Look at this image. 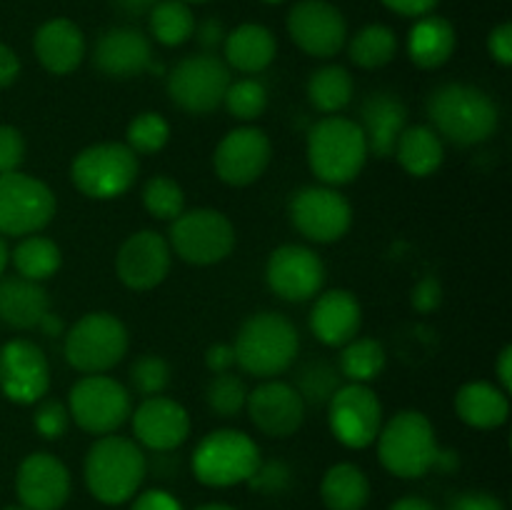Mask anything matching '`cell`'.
<instances>
[{
	"label": "cell",
	"instance_id": "6f0895ef",
	"mask_svg": "<svg viewBox=\"0 0 512 510\" xmlns=\"http://www.w3.org/2000/svg\"><path fill=\"white\" fill-rule=\"evenodd\" d=\"M155 3H158V0H113L115 8H118L120 13H125V15H145V13H150Z\"/></svg>",
	"mask_w": 512,
	"mask_h": 510
},
{
	"label": "cell",
	"instance_id": "4dcf8cb0",
	"mask_svg": "<svg viewBox=\"0 0 512 510\" xmlns=\"http://www.w3.org/2000/svg\"><path fill=\"white\" fill-rule=\"evenodd\" d=\"M395 158L400 168L413 178H428L443 165V138L430 125H408L395 143Z\"/></svg>",
	"mask_w": 512,
	"mask_h": 510
},
{
	"label": "cell",
	"instance_id": "1f68e13d",
	"mask_svg": "<svg viewBox=\"0 0 512 510\" xmlns=\"http://www.w3.org/2000/svg\"><path fill=\"white\" fill-rule=\"evenodd\" d=\"M320 495L328 510H363L370 500L368 475L353 463L333 465L323 475Z\"/></svg>",
	"mask_w": 512,
	"mask_h": 510
},
{
	"label": "cell",
	"instance_id": "603a6c76",
	"mask_svg": "<svg viewBox=\"0 0 512 510\" xmlns=\"http://www.w3.org/2000/svg\"><path fill=\"white\" fill-rule=\"evenodd\" d=\"M95 68L108 78H135L153 63L148 35L138 28H110L98 38L93 50Z\"/></svg>",
	"mask_w": 512,
	"mask_h": 510
},
{
	"label": "cell",
	"instance_id": "c3c4849f",
	"mask_svg": "<svg viewBox=\"0 0 512 510\" xmlns=\"http://www.w3.org/2000/svg\"><path fill=\"white\" fill-rule=\"evenodd\" d=\"M130 510H183V505L178 503L175 495H170L168 490H145L138 498L133 500V508Z\"/></svg>",
	"mask_w": 512,
	"mask_h": 510
},
{
	"label": "cell",
	"instance_id": "836d02e7",
	"mask_svg": "<svg viewBox=\"0 0 512 510\" xmlns=\"http://www.w3.org/2000/svg\"><path fill=\"white\" fill-rule=\"evenodd\" d=\"M388 363V353H385L383 343L375 338H353L350 343L343 345L340 353L338 370L340 378H348L350 383L368 385L385 370Z\"/></svg>",
	"mask_w": 512,
	"mask_h": 510
},
{
	"label": "cell",
	"instance_id": "f546056e",
	"mask_svg": "<svg viewBox=\"0 0 512 510\" xmlns=\"http://www.w3.org/2000/svg\"><path fill=\"white\" fill-rule=\"evenodd\" d=\"M455 28L440 15H423L408 33V55L418 68L435 70L455 53Z\"/></svg>",
	"mask_w": 512,
	"mask_h": 510
},
{
	"label": "cell",
	"instance_id": "9a60e30c",
	"mask_svg": "<svg viewBox=\"0 0 512 510\" xmlns=\"http://www.w3.org/2000/svg\"><path fill=\"white\" fill-rule=\"evenodd\" d=\"M288 33L303 53L333 58L348 43V23L328 0H300L288 13Z\"/></svg>",
	"mask_w": 512,
	"mask_h": 510
},
{
	"label": "cell",
	"instance_id": "d590c367",
	"mask_svg": "<svg viewBox=\"0 0 512 510\" xmlns=\"http://www.w3.org/2000/svg\"><path fill=\"white\" fill-rule=\"evenodd\" d=\"M150 33L160 45L178 48L188 43L195 33L193 10L183 0H158L148 13Z\"/></svg>",
	"mask_w": 512,
	"mask_h": 510
},
{
	"label": "cell",
	"instance_id": "f907efd6",
	"mask_svg": "<svg viewBox=\"0 0 512 510\" xmlns=\"http://www.w3.org/2000/svg\"><path fill=\"white\" fill-rule=\"evenodd\" d=\"M250 483H253L255 488L278 490L288 483V470H285L280 463H270V465L260 463V468L255 470V475L250 478Z\"/></svg>",
	"mask_w": 512,
	"mask_h": 510
},
{
	"label": "cell",
	"instance_id": "44dd1931",
	"mask_svg": "<svg viewBox=\"0 0 512 510\" xmlns=\"http://www.w3.org/2000/svg\"><path fill=\"white\" fill-rule=\"evenodd\" d=\"M15 493L28 510H60L70 495L68 468L50 453L28 455L15 475Z\"/></svg>",
	"mask_w": 512,
	"mask_h": 510
},
{
	"label": "cell",
	"instance_id": "ac0fdd59",
	"mask_svg": "<svg viewBox=\"0 0 512 510\" xmlns=\"http://www.w3.org/2000/svg\"><path fill=\"white\" fill-rule=\"evenodd\" d=\"M273 158V145L270 138L260 128L243 125L225 135L218 143L213 155L215 173L223 183L233 188H245L260 180V175L268 170Z\"/></svg>",
	"mask_w": 512,
	"mask_h": 510
},
{
	"label": "cell",
	"instance_id": "b9f144b4",
	"mask_svg": "<svg viewBox=\"0 0 512 510\" xmlns=\"http://www.w3.org/2000/svg\"><path fill=\"white\" fill-rule=\"evenodd\" d=\"M143 205L153 218L175 220L185 210V193L168 175H153L143 188Z\"/></svg>",
	"mask_w": 512,
	"mask_h": 510
},
{
	"label": "cell",
	"instance_id": "cb8c5ba5",
	"mask_svg": "<svg viewBox=\"0 0 512 510\" xmlns=\"http://www.w3.org/2000/svg\"><path fill=\"white\" fill-rule=\"evenodd\" d=\"M360 130L368 143V155L390 158L395 153L400 133L408 128V108L403 100L388 90L370 93L360 105Z\"/></svg>",
	"mask_w": 512,
	"mask_h": 510
},
{
	"label": "cell",
	"instance_id": "e575fe53",
	"mask_svg": "<svg viewBox=\"0 0 512 510\" xmlns=\"http://www.w3.org/2000/svg\"><path fill=\"white\" fill-rule=\"evenodd\" d=\"M13 265L18 270L20 278L35 280V283H43V280L53 278L58 273L60 263H63V255L60 248L45 235H25L13 250Z\"/></svg>",
	"mask_w": 512,
	"mask_h": 510
},
{
	"label": "cell",
	"instance_id": "7dc6e473",
	"mask_svg": "<svg viewBox=\"0 0 512 510\" xmlns=\"http://www.w3.org/2000/svg\"><path fill=\"white\" fill-rule=\"evenodd\" d=\"M488 50L493 55L495 63H500L503 68L512 65V25L503 23L498 28H493V33L488 35Z\"/></svg>",
	"mask_w": 512,
	"mask_h": 510
},
{
	"label": "cell",
	"instance_id": "5b68a950",
	"mask_svg": "<svg viewBox=\"0 0 512 510\" xmlns=\"http://www.w3.org/2000/svg\"><path fill=\"white\" fill-rule=\"evenodd\" d=\"M378 458L388 473L398 478H423L438 460L435 428L420 410H400L378 433Z\"/></svg>",
	"mask_w": 512,
	"mask_h": 510
},
{
	"label": "cell",
	"instance_id": "be15d7a7",
	"mask_svg": "<svg viewBox=\"0 0 512 510\" xmlns=\"http://www.w3.org/2000/svg\"><path fill=\"white\" fill-rule=\"evenodd\" d=\"M3 510H28V508H25V505H8V508Z\"/></svg>",
	"mask_w": 512,
	"mask_h": 510
},
{
	"label": "cell",
	"instance_id": "9f6ffc18",
	"mask_svg": "<svg viewBox=\"0 0 512 510\" xmlns=\"http://www.w3.org/2000/svg\"><path fill=\"white\" fill-rule=\"evenodd\" d=\"M495 373H498V383L505 393L510 395L512 390V345H505L498 355V363H495Z\"/></svg>",
	"mask_w": 512,
	"mask_h": 510
},
{
	"label": "cell",
	"instance_id": "3957f363",
	"mask_svg": "<svg viewBox=\"0 0 512 510\" xmlns=\"http://www.w3.org/2000/svg\"><path fill=\"white\" fill-rule=\"evenodd\" d=\"M85 485L105 505L128 503L143 485L148 460L135 440L123 435H100L85 455Z\"/></svg>",
	"mask_w": 512,
	"mask_h": 510
},
{
	"label": "cell",
	"instance_id": "8fae6325",
	"mask_svg": "<svg viewBox=\"0 0 512 510\" xmlns=\"http://www.w3.org/2000/svg\"><path fill=\"white\" fill-rule=\"evenodd\" d=\"M233 83L225 60L213 53L185 55L168 73V95L180 110L190 115L213 113Z\"/></svg>",
	"mask_w": 512,
	"mask_h": 510
},
{
	"label": "cell",
	"instance_id": "816d5d0a",
	"mask_svg": "<svg viewBox=\"0 0 512 510\" xmlns=\"http://www.w3.org/2000/svg\"><path fill=\"white\" fill-rule=\"evenodd\" d=\"M205 365H208V370H213V373H228V370L235 365L233 345L228 343L210 345L208 353H205Z\"/></svg>",
	"mask_w": 512,
	"mask_h": 510
},
{
	"label": "cell",
	"instance_id": "db71d44e",
	"mask_svg": "<svg viewBox=\"0 0 512 510\" xmlns=\"http://www.w3.org/2000/svg\"><path fill=\"white\" fill-rule=\"evenodd\" d=\"M195 30H198L200 45H203V48H208V50L218 48V45L225 40V35H228L223 30V23H220V20H215V18H208L205 23L195 25Z\"/></svg>",
	"mask_w": 512,
	"mask_h": 510
},
{
	"label": "cell",
	"instance_id": "ba28073f",
	"mask_svg": "<svg viewBox=\"0 0 512 510\" xmlns=\"http://www.w3.org/2000/svg\"><path fill=\"white\" fill-rule=\"evenodd\" d=\"M138 155L125 143H95L75 155L70 180L93 200L120 198L138 178Z\"/></svg>",
	"mask_w": 512,
	"mask_h": 510
},
{
	"label": "cell",
	"instance_id": "bcb514c9",
	"mask_svg": "<svg viewBox=\"0 0 512 510\" xmlns=\"http://www.w3.org/2000/svg\"><path fill=\"white\" fill-rule=\"evenodd\" d=\"M410 300H413V308L418 310V313H433V310L443 303V285H440V280L435 278V275H425V278L413 288Z\"/></svg>",
	"mask_w": 512,
	"mask_h": 510
},
{
	"label": "cell",
	"instance_id": "f5cc1de1",
	"mask_svg": "<svg viewBox=\"0 0 512 510\" xmlns=\"http://www.w3.org/2000/svg\"><path fill=\"white\" fill-rule=\"evenodd\" d=\"M383 5L405 18H423L438 5V0H383Z\"/></svg>",
	"mask_w": 512,
	"mask_h": 510
},
{
	"label": "cell",
	"instance_id": "03108f58",
	"mask_svg": "<svg viewBox=\"0 0 512 510\" xmlns=\"http://www.w3.org/2000/svg\"><path fill=\"white\" fill-rule=\"evenodd\" d=\"M265 3H283V0H265Z\"/></svg>",
	"mask_w": 512,
	"mask_h": 510
},
{
	"label": "cell",
	"instance_id": "8992f818",
	"mask_svg": "<svg viewBox=\"0 0 512 510\" xmlns=\"http://www.w3.org/2000/svg\"><path fill=\"white\" fill-rule=\"evenodd\" d=\"M128 328L113 313H85L65 333L63 355L70 368L85 375H100L115 368L128 353Z\"/></svg>",
	"mask_w": 512,
	"mask_h": 510
},
{
	"label": "cell",
	"instance_id": "60d3db41",
	"mask_svg": "<svg viewBox=\"0 0 512 510\" xmlns=\"http://www.w3.org/2000/svg\"><path fill=\"white\" fill-rule=\"evenodd\" d=\"M223 103L233 118L250 123V120H258L265 113V108H268V90L255 78L235 80L225 90Z\"/></svg>",
	"mask_w": 512,
	"mask_h": 510
},
{
	"label": "cell",
	"instance_id": "94428289",
	"mask_svg": "<svg viewBox=\"0 0 512 510\" xmlns=\"http://www.w3.org/2000/svg\"><path fill=\"white\" fill-rule=\"evenodd\" d=\"M8 260H10L8 245H5L3 235H0V275H3V270H5V265H8Z\"/></svg>",
	"mask_w": 512,
	"mask_h": 510
},
{
	"label": "cell",
	"instance_id": "4316f807",
	"mask_svg": "<svg viewBox=\"0 0 512 510\" xmlns=\"http://www.w3.org/2000/svg\"><path fill=\"white\" fill-rule=\"evenodd\" d=\"M455 413L470 428L493 430L508 423L510 398L500 385L473 380V383H465L455 395Z\"/></svg>",
	"mask_w": 512,
	"mask_h": 510
},
{
	"label": "cell",
	"instance_id": "91938a15",
	"mask_svg": "<svg viewBox=\"0 0 512 510\" xmlns=\"http://www.w3.org/2000/svg\"><path fill=\"white\" fill-rule=\"evenodd\" d=\"M38 328L43 330V335H48V338H58V335H63L65 325H63V318H60V315L50 313L48 310V313L43 315V320L38 323Z\"/></svg>",
	"mask_w": 512,
	"mask_h": 510
},
{
	"label": "cell",
	"instance_id": "f1b7e54d",
	"mask_svg": "<svg viewBox=\"0 0 512 510\" xmlns=\"http://www.w3.org/2000/svg\"><path fill=\"white\" fill-rule=\"evenodd\" d=\"M50 310L45 288L28 278L0 280V320L15 330L38 328L43 315Z\"/></svg>",
	"mask_w": 512,
	"mask_h": 510
},
{
	"label": "cell",
	"instance_id": "74e56055",
	"mask_svg": "<svg viewBox=\"0 0 512 510\" xmlns=\"http://www.w3.org/2000/svg\"><path fill=\"white\" fill-rule=\"evenodd\" d=\"M293 388L298 390L305 405H323L340 388V370L323 358L308 360L298 370V380H295Z\"/></svg>",
	"mask_w": 512,
	"mask_h": 510
},
{
	"label": "cell",
	"instance_id": "f35d334b",
	"mask_svg": "<svg viewBox=\"0 0 512 510\" xmlns=\"http://www.w3.org/2000/svg\"><path fill=\"white\" fill-rule=\"evenodd\" d=\"M248 393V385L240 375H233L230 370L228 373H215L205 388V403L218 418H235L245 410Z\"/></svg>",
	"mask_w": 512,
	"mask_h": 510
},
{
	"label": "cell",
	"instance_id": "e7e4bbea",
	"mask_svg": "<svg viewBox=\"0 0 512 510\" xmlns=\"http://www.w3.org/2000/svg\"><path fill=\"white\" fill-rule=\"evenodd\" d=\"M183 3H205V0H183Z\"/></svg>",
	"mask_w": 512,
	"mask_h": 510
},
{
	"label": "cell",
	"instance_id": "6da1fadb",
	"mask_svg": "<svg viewBox=\"0 0 512 510\" xmlns=\"http://www.w3.org/2000/svg\"><path fill=\"white\" fill-rule=\"evenodd\" d=\"M428 118L440 138L470 148L485 143L498 130L500 110L478 85L445 83L430 93Z\"/></svg>",
	"mask_w": 512,
	"mask_h": 510
},
{
	"label": "cell",
	"instance_id": "7bdbcfd3",
	"mask_svg": "<svg viewBox=\"0 0 512 510\" xmlns=\"http://www.w3.org/2000/svg\"><path fill=\"white\" fill-rule=\"evenodd\" d=\"M170 383V365L168 360L160 355H140L133 365H130V385L135 393L143 398H153L160 395Z\"/></svg>",
	"mask_w": 512,
	"mask_h": 510
},
{
	"label": "cell",
	"instance_id": "d4e9b609",
	"mask_svg": "<svg viewBox=\"0 0 512 510\" xmlns=\"http://www.w3.org/2000/svg\"><path fill=\"white\" fill-rule=\"evenodd\" d=\"M360 325H363V308L350 290L333 288L318 293L310 313V330L320 343L343 348L358 335Z\"/></svg>",
	"mask_w": 512,
	"mask_h": 510
},
{
	"label": "cell",
	"instance_id": "d6986e66",
	"mask_svg": "<svg viewBox=\"0 0 512 510\" xmlns=\"http://www.w3.org/2000/svg\"><path fill=\"white\" fill-rule=\"evenodd\" d=\"M173 250L168 238L155 230H138L118 250L115 273L130 290H150L163 283L170 273Z\"/></svg>",
	"mask_w": 512,
	"mask_h": 510
},
{
	"label": "cell",
	"instance_id": "f6af8a7d",
	"mask_svg": "<svg viewBox=\"0 0 512 510\" xmlns=\"http://www.w3.org/2000/svg\"><path fill=\"white\" fill-rule=\"evenodd\" d=\"M25 160V140L13 125H0V173H15Z\"/></svg>",
	"mask_w": 512,
	"mask_h": 510
},
{
	"label": "cell",
	"instance_id": "4fadbf2b",
	"mask_svg": "<svg viewBox=\"0 0 512 510\" xmlns=\"http://www.w3.org/2000/svg\"><path fill=\"white\" fill-rule=\"evenodd\" d=\"M290 220L313 243H338L353 225V208L330 185H305L290 200Z\"/></svg>",
	"mask_w": 512,
	"mask_h": 510
},
{
	"label": "cell",
	"instance_id": "e0dca14e",
	"mask_svg": "<svg viewBox=\"0 0 512 510\" xmlns=\"http://www.w3.org/2000/svg\"><path fill=\"white\" fill-rule=\"evenodd\" d=\"M50 388V365L33 340L15 338L0 348V390L18 405H33Z\"/></svg>",
	"mask_w": 512,
	"mask_h": 510
},
{
	"label": "cell",
	"instance_id": "484cf974",
	"mask_svg": "<svg viewBox=\"0 0 512 510\" xmlns=\"http://www.w3.org/2000/svg\"><path fill=\"white\" fill-rule=\"evenodd\" d=\"M38 63L53 75H68L83 63L85 35L73 20L53 18L38 28L33 38Z\"/></svg>",
	"mask_w": 512,
	"mask_h": 510
},
{
	"label": "cell",
	"instance_id": "7c38bea8",
	"mask_svg": "<svg viewBox=\"0 0 512 510\" xmlns=\"http://www.w3.org/2000/svg\"><path fill=\"white\" fill-rule=\"evenodd\" d=\"M55 195L43 180L15 173H0V235H35L53 220Z\"/></svg>",
	"mask_w": 512,
	"mask_h": 510
},
{
	"label": "cell",
	"instance_id": "11a10c76",
	"mask_svg": "<svg viewBox=\"0 0 512 510\" xmlns=\"http://www.w3.org/2000/svg\"><path fill=\"white\" fill-rule=\"evenodd\" d=\"M20 73V60L13 50L5 43H0V88H8L10 83H15Z\"/></svg>",
	"mask_w": 512,
	"mask_h": 510
},
{
	"label": "cell",
	"instance_id": "ab89813d",
	"mask_svg": "<svg viewBox=\"0 0 512 510\" xmlns=\"http://www.w3.org/2000/svg\"><path fill=\"white\" fill-rule=\"evenodd\" d=\"M170 123L160 113H140L138 118L130 120L128 133H125V145L135 155H153L168 145Z\"/></svg>",
	"mask_w": 512,
	"mask_h": 510
},
{
	"label": "cell",
	"instance_id": "52a82bcc",
	"mask_svg": "<svg viewBox=\"0 0 512 510\" xmlns=\"http://www.w3.org/2000/svg\"><path fill=\"white\" fill-rule=\"evenodd\" d=\"M260 448L248 433L220 428L205 435L193 453V473L208 488L245 483L260 468Z\"/></svg>",
	"mask_w": 512,
	"mask_h": 510
},
{
	"label": "cell",
	"instance_id": "9c48e42d",
	"mask_svg": "<svg viewBox=\"0 0 512 510\" xmlns=\"http://www.w3.org/2000/svg\"><path fill=\"white\" fill-rule=\"evenodd\" d=\"M170 250L190 265H215L235 248V228L220 210H183L170 220Z\"/></svg>",
	"mask_w": 512,
	"mask_h": 510
},
{
	"label": "cell",
	"instance_id": "2e32d148",
	"mask_svg": "<svg viewBox=\"0 0 512 510\" xmlns=\"http://www.w3.org/2000/svg\"><path fill=\"white\" fill-rule=\"evenodd\" d=\"M265 280L278 298L305 303L325 285V265L315 250L305 245H280L265 263Z\"/></svg>",
	"mask_w": 512,
	"mask_h": 510
},
{
	"label": "cell",
	"instance_id": "30bf717a",
	"mask_svg": "<svg viewBox=\"0 0 512 510\" xmlns=\"http://www.w3.org/2000/svg\"><path fill=\"white\" fill-rule=\"evenodd\" d=\"M70 420L90 435H110L130 418L133 398L110 375H85L68 393Z\"/></svg>",
	"mask_w": 512,
	"mask_h": 510
},
{
	"label": "cell",
	"instance_id": "7a4b0ae2",
	"mask_svg": "<svg viewBox=\"0 0 512 510\" xmlns=\"http://www.w3.org/2000/svg\"><path fill=\"white\" fill-rule=\"evenodd\" d=\"M300 350L298 328L275 310L255 313L235 335V365L253 378L270 380L295 363Z\"/></svg>",
	"mask_w": 512,
	"mask_h": 510
},
{
	"label": "cell",
	"instance_id": "ee69618b",
	"mask_svg": "<svg viewBox=\"0 0 512 510\" xmlns=\"http://www.w3.org/2000/svg\"><path fill=\"white\" fill-rule=\"evenodd\" d=\"M70 425V410L60 400H45L38 410H35V430L43 435L45 440L63 438L65 430Z\"/></svg>",
	"mask_w": 512,
	"mask_h": 510
},
{
	"label": "cell",
	"instance_id": "680465c9",
	"mask_svg": "<svg viewBox=\"0 0 512 510\" xmlns=\"http://www.w3.org/2000/svg\"><path fill=\"white\" fill-rule=\"evenodd\" d=\"M390 510H435V508L430 500L420 498V495H405V498L395 500V503L390 505Z\"/></svg>",
	"mask_w": 512,
	"mask_h": 510
},
{
	"label": "cell",
	"instance_id": "7402d4cb",
	"mask_svg": "<svg viewBox=\"0 0 512 510\" xmlns=\"http://www.w3.org/2000/svg\"><path fill=\"white\" fill-rule=\"evenodd\" d=\"M130 415H133V433L138 443L155 453L180 448L190 435L188 410L178 400L165 398V395L145 398Z\"/></svg>",
	"mask_w": 512,
	"mask_h": 510
},
{
	"label": "cell",
	"instance_id": "d6a6232c",
	"mask_svg": "<svg viewBox=\"0 0 512 510\" xmlns=\"http://www.w3.org/2000/svg\"><path fill=\"white\" fill-rule=\"evenodd\" d=\"M353 75L343 65H323L308 80V100L315 110L335 115L353 100Z\"/></svg>",
	"mask_w": 512,
	"mask_h": 510
},
{
	"label": "cell",
	"instance_id": "6125c7cd",
	"mask_svg": "<svg viewBox=\"0 0 512 510\" xmlns=\"http://www.w3.org/2000/svg\"><path fill=\"white\" fill-rule=\"evenodd\" d=\"M198 510H235V508H230V505H223V503H208V505H200Z\"/></svg>",
	"mask_w": 512,
	"mask_h": 510
},
{
	"label": "cell",
	"instance_id": "5bb4252c",
	"mask_svg": "<svg viewBox=\"0 0 512 510\" xmlns=\"http://www.w3.org/2000/svg\"><path fill=\"white\" fill-rule=\"evenodd\" d=\"M328 425L338 443L363 450L375 443L383 428V403L368 385H340L328 400Z\"/></svg>",
	"mask_w": 512,
	"mask_h": 510
},
{
	"label": "cell",
	"instance_id": "8d00e7d4",
	"mask_svg": "<svg viewBox=\"0 0 512 510\" xmlns=\"http://www.w3.org/2000/svg\"><path fill=\"white\" fill-rule=\"evenodd\" d=\"M395 53H398V38L388 25L380 23L365 25L348 43V58L365 70L383 68L395 58Z\"/></svg>",
	"mask_w": 512,
	"mask_h": 510
},
{
	"label": "cell",
	"instance_id": "277c9868",
	"mask_svg": "<svg viewBox=\"0 0 512 510\" xmlns=\"http://www.w3.org/2000/svg\"><path fill=\"white\" fill-rule=\"evenodd\" d=\"M308 165L320 183H353L368 160V143L355 120L343 115H328L318 120L308 133Z\"/></svg>",
	"mask_w": 512,
	"mask_h": 510
},
{
	"label": "cell",
	"instance_id": "681fc988",
	"mask_svg": "<svg viewBox=\"0 0 512 510\" xmlns=\"http://www.w3.org/2000/svg\"><path fill=\"white\" fill-rule=\"evenodd\" d=\"M448 510H505V505L500 503L495 495L490 493H478V490H470V493L458 495V498L450 503Z\"/></svg>",
	"mask_w": 512,
	"mask_h": 510
},
{
	"label": "cell",
	"instance_id": "83f0119b",
	"mask_svg": "<svg viewBox=\"0 0 512 510\" xmlns=\"http://www.w3.org/2000/svg\"><path fill=\"white\" fill-rule=\"evenodd\" d=\"M225 65L240 70V73L255 75L268 68L278 53V40L265 25L243 23L225 35L223 40Z\"/></svg>",
	"mask_w": 512,
	"mask_h": 510
},
{
	"label": "cell",
	"instance_id": "ffe728a7",
	"mask_svg": "<svg viewBox=\"0 0 512 510\" xmlns=\"http://www.w3.org/2000/svg\"><path fill=\"white\" fill-rule=\"evenodd\" d=\"M248 418L268 438H290L305 420V403L298 390L283 380H265L248 393Z\"/></svg>",
	"mask_w": 512,
	"mask_h": 510
}]
</instances>
